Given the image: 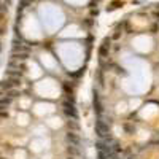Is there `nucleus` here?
I'll return each instance as SVG.
<instances>
[{
    "label": "nucleus",
    "instance_id": "obj_16",
    "mask_svg": "<svg viewBox=\"0 0 159 159\" xmlns=\"http://www.w3.org/2000/svg\"><path fill=\"white\" fill-rule=\"evenodd\" d=\"M3 19H5V13H2V11H0V22H2Z\"/></svg>",
    "mask_w": 159,
    "mask_h": 159
},
{
    "label": "nucleus",
    "instance_id": "obj_3",
    "mask_svg": "<svg viewBox=\"0 0 159 159\" xmlns=\"http://www.w3.org/2000/svg\"><path fill=\"white\" fill-rule=\"evenodd\" d=\"M62 108H64V113L72 119H77L78 118V113H77V108H75V104L73 100H65L62 104Z\"/></svg>",
    "mask_w": 159,
    "mask_h": 159
},
{
    "label": "nucleus",
    "instance_id": "obj_6",
    "mask_svg": "<svg viewBox=\"0 0 159 159\" xmlns=\"http://www.w3.org/2000/svg\"><path fill=\"white\" fill-rule=\"evenodd\" d=\"M13 53H29V48H27L26 45L15 41V45H13Z\"/></svg>",
    "mask_w": 159,
    "mask_h": 159
},
{
    "label": "nucleus",
    "instance_id": "obj_20",
    "mask_svg": "<svg viewBox=\"0 0 159 159\" xmlns=\"http://www.w3.org/2000/svg\"><path fill=\"white\" fill-rule=\"evenodd\" d=\"M0 159H7V158H2V156H0Z\"/></svg>",
    "mask_w": 159,
    "mask_h": 159
},
{
    "label": "nucleus",
    "instance_id": "obj_5",
    "mask_svg": "<svg viewBox=\"0 0 159 159\" xmlns=\"http://www.w3.org/2000/svg\"><path fill=\"white\" fill-rule=\"evenodd\" d=\"M65 140H67L68 145H73V146H80V143H81V138L78 137V134L72 132V130H68V132L65 134Z\"/></svg>",
    "mask_w": 159,
    "mask_h": 159
},
{
    "label": "nucleus",
    "instance_id": "obj_14",
    "mask_svg": "<svg viewBox=\"0 0 159 159\" xmlns=\"http://www.w3.org/2000/svg\"><path fill=\"white\" fill-rule=\"evenodd\" d=\"M73 121H75V119H73ZM73 121H70V123H68V129L72 130V132L78 130V124H77V123H73Z\"/></svg>",
    "mask_w": 159,
    "mask_h": 159
},
{
    "label": "nucleus",
    "instance_id": "obj_15",
    "mask_svg": "<svg viewBox=\"0 0 159 159\" xmlns=\"http://www.w3.org/2000/svg\"><path fill=\"white\" fill-rule=\"evenodd\" d=\"M5 32H7V27L3 26V24H0V37H2L3 34H5Z\"/></svg>",
    "mask_w": 159,
    "mask_h": 159
},
{
    "label": "nucleus",
    "instance_id": "obj_9",
    "mask_svg": "<svg viewBox=\"0 0 159 159\" xmlns=\"http://www.w3.org/2000/svg\"><path fill=\"white\" fill-rule=\"evenodd\" d=\"M11 100H13V99H10V97H7V96H5V97H0V111L5 110L7 107L11 104Z\"/></svg>",
    "mask_w": 159,
    "mask_h": 159
},
{
    "label": "nucleus",
    "instance_id": "obj_18",
    "mask_svg": "<svg viewBox=\"0 0 159 159\" xmlns=\"http://www.w3.org/2000/svg\"><path fill=\"white\" fill-rule=\"evenodd\" d=\"M0 53H2V43H0Z\"/></svg>",
    "mask_w": 159,
    "mask_h": 159
},
{
    "label": "nucleus",
    "instance_id": "obj_11",
    "mask_svg": "<svg viewBox=\"0 0 159 159\" xmlns=\"http://www.w3.org/2000/svg\"><path fill=\"white\" fill-rule=\"evenodd\" d=\"M119 7H123V3H121L119 0H113V2H111L110 5L107 7V11H113V10H118Z\"/></svg>",
    "mask_w": 159,
    "mask_h": 159
},
{
    "label": "nucleus",
    "instance_id": "obj_4",
    "mask_svg": "<svg viewBox=\"0 0 159 159\" xmlns=\"http://www.w3.org/2000/svg\"><path fill=\"white\" fill-rule=\"evenodd\" d=\"M110 48H111V45H110V38H104L102 45L99 46V57H100V60H104V59L108 57V54H110Z\"/></svg>",
    "mask_w": 159,
    "mask_h": 159
},
{
    "label": "nucleus",
    "instance_id": "obj_7",
    "mask_svg": "<svg viewBox=\"0 0 159 159\" xmlns=\"http://www.w3.org/2000/svg\"><path fill=\"white\" fill-rule=\"evenodd\" d=\"M67 154H68V156H72V158H78L80 154H81V151H80V148H78V146L68 145V146H67Z\"/></svg>",
    "mask_w": 159,
    "mask_h": 159
},
{
    "label": "nucleus",
    "instance_id": "obj_13",
    "mask_svg": "<svg viewBox=\"0 0 159 159\" xmlns=\"http://www.w3.org/2000/svg\"><path fill=\"white\" fill-rule=\"evenodd\" d=\"M8 10H10V5H8V3H5V2L2 0V3H0V11H2V13H5V15H7Z\"/></svg>",
    "mask_w": 159,
    "mask_h": 159
},
{
    "label": "nucleus",
    "instance_id": "obj_17",
    "mask_svg": "<svg viewBox=\"0 0 159 159\" xmlns=\"http://www.w3.org/2000/svg\"><path fill=\"white\" fill-rule=\"evenodd\" d=\"M119 35H121V34H119V32H116V34L113 35V38H115V40H116V38H119Z\"/></svg>",
    "mask_w": 159,
    "mask_h": 159
},
{
    "label": "nucleus",
    "instance_id": "obj_19",
    "mask_svg": "<svg viewBox=\"0 0 159 159\" xmlns=\"http://www.w3.org/2000/svg\"><path fill=\"white\" fill-rule=\"evenodd\" d=\"M67 159H75V158H72V156H68V158H67Z\"/></svg>",
    "mask_w": 159,
    "mask_h": 159
},
{
    "label": "nucleus",
    "instance_id": "obj_12",
    "mask_svg": "<svg viewBox=\"0 0 159 159\" xmlns=\"http://www.w3.org/2000/svg\"><path fill=\"white\" fill-rule=\"evenodd\" d=\"M5 96L10 97V99H16V97H19L21 94H19V91H18V89H10V91L5 92Z\"/></svg>",
    "mask_w": 159,
    "mask_h": 159
},
{
    "label": "nucleus",
    "instance_id": "obj_1",
    "mask_svg": "<svg viewBox=\"0 0 159 159\" xmlns=\"http://www.w3.org/2000/svg\"><path fill=\"white\" fill-rule=\"evenodd\" d=\"M18 86H21V78H16V77H7L0 83V89L3 91H10V89H16Z\"/></svg>",
    "mask_w": 159,
    "mask_h": 159
},
{
    "label": "nucleus",
    "instance_id": "obj_10",
    "mask_svg": "<svg viewBox=\"0 0 159 159\" xmlns=\"http://www.w3.org/2000/svg\"><path fill=\"white\" fill-rule=\"evenodd\" d=\"M123 129H124L126 134H134L135 132V126L132 123H129V121H126V123L123 124Z\"/></svg>",
    "mask_w": 159,
    "mask_h": 159
},
{
    "label": "nucleus",
    "instance_id": "obj_21",
    "mask_svg": "<svg viewBox=\"0 0 159 159\" xmlns=\"http://www.w3.org/2000/svg\"><path fill=\"white\" fill-rule=\"evenodd\" d=\"M0 3H2V0H0Z\"/></svg>",
    "mask_w": 159,
    "mask_h": 159
},
{
    "label": "nucleus",
    "instance_id": "obj_2",
    "mask_svg": "<svg viewBox=\"0 0 159 159\" xmlns=\"http://www.w3.org/2000/svg\"><path fill=\"white\" fill-rule=\"evenodd\" d=\"M96 134L104 140L107 137H110V126L107 121H102V119H97L96 123Z\"/></svg>",
    "mask_w": 159,
    "mask_h": 159
},
{
    "label": "nucleus",
    "instance_id": "obj_8",
    "mask_svg": "<svg viewBox=\"0 0 159 159\" xmlns=\"http://www.w3.org/2000/svg\"><path fill=\"white\" fill-rule=\"evenodd\" d=\"M94 110L97 115L102 113V104H100V99H99V94L94 91Z\"/></svg>",
    "mask_w": 159,
    "mask_h": 159
}]
</instances>
